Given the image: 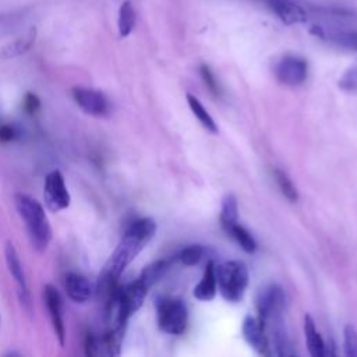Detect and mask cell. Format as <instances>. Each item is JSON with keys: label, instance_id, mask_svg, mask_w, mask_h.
Masks as SVG:
<instances>
[{"label": "cell", "instance_id": "1", "mask_svg": "<svg viewBox=\"0 0 357 357\" xmlns=\"http://www.w3.org/2000/svg\"><path fill=\"white\" fill-rule=\"evenodd\" d=\"M156 233V223L151 218H141L134 220L123 234L119 245L106 262L99 283L102 289L114 290V283L124 272V269L134 261L142 248L153 238Z\"/></svg>", "mask_w": 357, "mask_h": 357}, {"label": "cell", "instance_id": "2", "mask_svg": "<svg viewBox=\"0 0 357 357\" xmlns=\"http://www.w3.org/2000/svg\"><path fill=\"white\" fill-rule=\"evenodd\" d=\"M14 204L20 218L25 223L28 238L33 250L38 252L46 251L52 240V227L42 204L22 192H17L14 195Z\"/></svg>", "mask_w": 357, "mask_h": 357}, {"label": "cell", "instance_id": "3", "mask_svg": "<svg viewBox=\"0 0 357 357\" xmlns=\"http://www.w3.org/2000/svg\"><path fill=\"white\" fill-rule=\"evenodd\" d=\"M216 284L226 301L237 303L248 286V269L243 261H226L215 266Z\"/></svg>", "mask_w": 357, "mask_h": 357}, {"label": "cell", "instance_id": "4", "mask_svg": "<svg viewBox=\"0 0 357 357\" xmlns=\"http://www.w3.org/2000/svg\"><path fill=\"white\" fill-rule=\"evenodd\" d=\"M158 325L169 335H181L187 328L188 312L184 301L176 297H163L158 301Z\"/></svg>", "mask_w": 357, "mask_h": 357}, {"label": "cell", "instance_id": "5", "mask_svg": "<svg viewBox=\"0 0 357 357\" xmlns=\"http://www.w3.org/2000/svg\"><path fill=\"white\" fill-rule=\"evenodd\" d=\"M276 79L287 86L301 85L308 75V63L296 54H284L273 67Z\"/></svg>", "mask_w": 357, "mask_h": 357}, {"label": "cell", "instance_id": "6", "mask_svg": "<svg viewBox=\"0 0 357 357\" xmlns=\"http://www.w3.org/2000/svg\"><path fill=\"white\" fill-rule=\"evenodd\" d=\"M255 304L258 311V321L261 324L266 322L273 317L283 315V310L286 305L284 290L279 284H268L266 287L259 290Z\"/></svg>", "mask_w": 357, "mask_h": 357}, {"label": "cell", "instance_id": "7", "mask_svg": "<svg viewBox=\"0 0 357 357\" xmlns=\"http://www.w3.org/2000/svg\"><path fill=\"white\" fill-rule=\"evenodd\" d=\"M43 199L47 209L52 212H60L70 206L71 197L60 170H52L46 174L43 185Z\"/></svg>", "mask_w": 357, "mask_h": 357}, {"label": "cell", "instance_id": "8", "mask_svg": "<svg viewBox=\"0 0 357 357\" xmlns=\"http://www.w3.org/2000/svg\"><path fill=\"white\" fill-rule=\"evenodd\" d=\"M73 99L89 116L93 117H106L110 114V102L100 91L85 88V86H74Z\"/></svg>", "mask_w": 357, "mask_h": 357}, {"label": "cell", "instance_id": "9", "mask_svg": "<svg viewBox=\"0 0 357 357\" xmlns=\"http://www.w3.org/2000/svg\"><path fill=\"white\" fill-rule=\"evenodd\" d=\"M4 257H6V264L8 268L10 275L13 276L15 284H17V293H18V298L21 301V304L29 310L31 308V297H29V291H28V284H26V279H25V273L20 261V257L17 254V250L14 248L13 243H7L6 248H4Z\"/></svg>", "mask_w": 357, "mask_h": 357}, {"label": "cell", "instance_id": "10", "mask_svg": "<svg viewBox=\"0 0 357 357\" xmlns=\"http://www.w3.org/2000/svg\"><path fill=\"white\" fill-rule=\"evenodd\" d=\"M43 300L49 311V317L54 329V333L59 339L60 346H64L66 342V326L63 322L61 314V297L59 290L53 284H46L43 289Z\"/></svg>", "mask_w": 357, "mask_h": 357}, {"label": "cell", "instance_id": "11", "mask_svg": "<svg viewBox=\"0 0 357 357\" xmlns=\"http://www.w3.org/2000/svg\"><path fill=\"white\" fill-rule=\"evenodd\" d=\"M266 7L286 25L303 24L307 21L305 10L293 0H264Z\"/></svg>", "mask_w": 357, "mask_h": 357}, {"label": "cell", "instance_id": "12", "mask_svg": "<svg viewBox=\"0 0 357 357\" xmlns=\"http://www.w3.org/2000/svg\"><path fill=\"white\" fill-rule=\"evenodd\" d=\"M241 332H243V336H244L245 342L258 354H264V356L271 354L269 343H268V337H266L265 329H264V326L261 325V322L257 318H254L251 315H247L244 318V321H243Z\"/></svg>", "mask_w": 357, "mask_h": 357}, {"label": "cell", "instance_id": "13", "mask_svg": "<svg viewBox=\"0 0 357 357\" xmlns=\"http://www.w3.org/2000/svg\"><path fill=\"white\" fill-rule=\"evenodd\" d=\"M66 291L67 296L75 303H85L93 294V284L82 275L71 272L66 276Z\"/></svg>", "mask_w": 357, "mask_h": 357}, {"label": "cell", "instance_id": "14", "mask_svg": "<svg viewBox=\"0 0 357 357\" xmlns=\"http://www.w3.org/2000/svg\"><path fill=\"white\" fill-rule=\"evenodd\" d=\"M215 262L208 261L204 269V275L199 283L194 287V297L201 301H209L216 294V272H215Z\"/></svg>", "mask_w": 357, "mask_h": 357}, {"label": "cell", "instance_id": "15", "mask_svg": "<svg viewBox=\"0 0 357 357\" xmlns=\"http://www.w3.org/2000/svg\"><path fill=\"white\" fill-rule=\"evenodd\" d=\"M311 32L314 35L322 38V39H328L329 42H332V43H335L340 47L357 52V31H329V32H325L324 29L314 26L311 29Z\"/></svg>", "mask_w": 357, "mask_h": 357}, {"label": "cell", "instance_id": "16", "mask_svg": "<svg viewBox=\"0 0 357 357\" xmlns=\"http://www.w3.org/2000/svg\"><path fill=\"white\" fill-rule=\"evenodd\" d=\"M35 36H36V31H35V28H32L25 36L18 38V39L4 45L3 47H0V61L10 60V59H14V57H18V56L26 53L33 45Z\"/></svg>", "mask_w": 357, "mask_h": 357}, {"label": "cell", "instance_id": "17", "mask_svg": "<svg viewBox=\"0 0 357 357\" xmlns=\"http://www.w3.org/2000/svg\"><path fill=\"white\" fill-rule=\"evenodd\" d=\"M304 335H305V343L310 354L314 357H324L325 342L321 337L319 332L317 331L315 322L310 314L304 315Z\"/></svg>", "mask_w": 357, "mask_h": 357}, {"label": "cell", "instance_id": "18", "mask_svg": "<svg viewBox=\"0 0 357 357\" xmlns=\"http://www.w3.org/2000/svg\"><path fill=\"white\" fill-rule=\"evenodd\" d=\"M223 230L237 241V244L245 251V252H254L257 248V243L254 240V237L251 236V233L241 226L238 222H234L226 227H223Z\"/></svg>", "mask_w": 357, "mask_h": 357}, {"label": "cell", "instance_id": "19", "mask_svg": "<svg viewBox=\"0 0 357 357\" xmlns=\"http://www.w3.org/2000/svg\"><path fill=\"white\" fill-rule=\"evenodd\" d=\"M137 22V14L130 1L121 3L119 8V20H117V26H119V35L120 38H127Z\"/></svg>", "mask_w": 357, "mask_h": 357}, {"label": "cell", "instance_id": "20", "mask_svg": "<svg viewBox=\"0 0 357 357\" xmlns=\"http://www.w3.org/2000/svg\"><path fill=\"white\" fill-rule=\"evenodd\" d=\"M187 102H188V106H190L192 114L198 119L201 126L205 130H208L209 132L216 134L218 132V126H216L215 120L211 117V114L208 113V110L202 106V103L191 93H187Z\"/></svg>", "mask_w": 357, "mask_h": 357}, {"label": "cell", "instance_id": "21", "mask_svg": "<svg viewBox=\"0 0 357 357\" xmlns=\"http://www.w3.org/2000/svg\"><path fill=\"white\" fill-rule=\"evenodd\" d=\"M169 264H170V262L166 261V259L155 261V262L146 265V266L142 269V272H141V275L138 276V279L142 280L144 284H145L148 289H151V287L166 273V271L169 269Z\"/></svg>", "mask_w": 357, "mask_h": 357}, {"label": "cell", "instance_id": "22", "mask_svg": "<svg viewBox=\"0 0 357 357\" xmlns=\"http://www.w3.org/2000/svg\"><path fill=\"white\" fill-rule=\"evenodd\" d=\"M234 222H238V206L237 199L233 194H226L222 199V211H220V225L226 227Z\"/></svg>", "mask_w": 357, "mask_h": 357}, {"label": "cell", "instance_id": "23", "mask_svg": "<svg viewBox=\"0 0 357 357\" xmlns=\"http://www.w3.org/2000/svg\"><path fill=\"white\" fill-rule=\"evenodd\" d=\"M273 177H275V181H276L280 192L284 195V198H287L290 202H297L298 201V191H297L296 185L293 184V181L289 178V176L283 170L275 169L273 170Z\"/></svg>", "mask_w": 357, "mask_h": 357}, {"label": "cell", "instance_id": "24", "mask_svg": "<svg viewBox=\"0 0 357 357\" xmlns=\"http://www.w3.org/2000/svg\"><path fill=\"white\" fill-rule=\"evenodd\" d=\"M204 254H205V248L202 245L192 244L183 248L177 257L184 265L191 266V265H197L202 259Z\"/></svg>", "mask_w": 357, "mask_h": 357}, {"label": "cell", "instance_id": "25", "mask_svg": "<svg viewBox=\"0 0 357 357\" xmlns=\"http://www.w3.org/2000/svg\"><path fill=\"white\" fill-rule=\"evenodd\" d=\"M344 354L347 357H357V329L353 325H346L343 331Z\"/></svg>", "mask_w": 357, "mask_h": 357}, {"label": "cell", "instance_id": "26", "mask_svg": "<svg viewBox=\"0 0 357 357\" xmlns=\"http://www.w3.org/2000/svg\"><path fill=\"white\" fill-rule=\"evenodd\" d=\"M339 88L344 92L357 93V66L350 67L339 79Z\"/></svg>", "mask_w": 357, "mask_h": 357}, {"label": "cell", "instance_id": "27", "mask_svg": "<svg viewBox=\"0 0 357 357\" xmlns=\"http://www.w3.org/2000/svg\"><path fill=\"white\" fill-rule=\"evenodd\" d=\"M199 73H201V77L204 79V82L206 84V86L209 88V91L212 93H215L216 96L220 95V89H219V85L216 82V78L213 75V73L211 71V68L206 66V64H201L199 66Z\"/></svg>", "mask_w": 357, "mask_h": 357}, {"label": "cell", "instance_id": "28", "mask_svg": "<svg viewBox=\"0 0 357 357\" xmlns=\"http://www.w3.org/2000/svg\"><path fill=\"white\" fill-rule=\"evenodd\" d=\"M22 107H24V110H25L26 113L32 114V113H35V112L40 107V100H39V98H38L35 93L28 92V93H25V96H24Z\"/></svg>", "mask_w": 357, "mask_h": 357}, {"label": "cell", "instance_id": "29", "mask_svg": "<svg viewBox=\"0 0 357 357\" xmlns=\"http://www.w3.org/2000/svg\"><path fill=\"white\" fill-rule=\"evenodd\" d=\"M18 132L15 131V128L10 124H3L0 126V141L1 142H11L17 138Z\"/></svg>", "mask_w": 357, "mask_h": 357}]
</instances>
